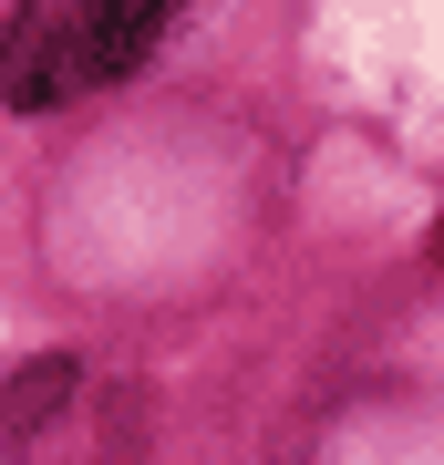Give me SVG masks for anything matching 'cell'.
Instances as JSON below:
<instances>
[{"mask_svg": "<svg viewBox=\"0 0 444 465\" xmlns=\"http://www.w3.org/2000/svg\"><path fill=\"white\" fill-rule=\"evenodd\" d=\"M176 0H21L0 21V104L11 114H63V104L124 84L165 42Z\"/></svg>", "mask_w": 444, "mask_h": 465, "instance_id": "obj_1", "label": "cell"}, {"mask_svg": "<svg viewBox=\"0 0 444 465\" xmlns=\"http://www.w3.org/2000/svg\"><path fill=\"white\" fill-rule=\"evenodd\" d=\"M73 351H42V362H21L0 382V465H32L42 434H63V403H73Z\"/></svg>", "mask_w": 444, "mask_h": 465, "instance_id": "obj_2", "label": "cell"}, {"mask_svg": "<svg viewBox=\"0 0 444 465\" xmlns=\"http://www.w3.org/2000/svg\"><path fill=\"white\" fill-rule=\"evenodd\" d=\"M434 259H444V228H434Z\"/></svg>", "mask_w": 444, "mask_h": 465, "instance_id": "obj_3", "label": "cell"}]
</instances>
